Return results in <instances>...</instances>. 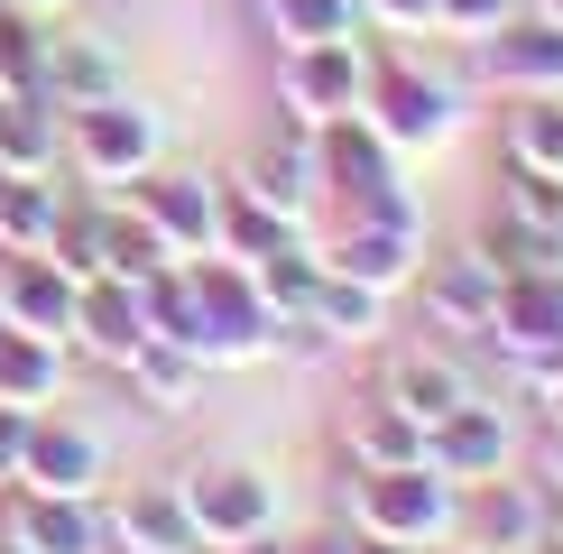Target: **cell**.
Returning a JSON list of instances; mask_svg holds the SVG:
<instances>
[{
	"mask_svg": "<svg viewBox=\"0 0 563 554\" xmlns=\"http://www.w3.org/2000/svg\"><path fill=\"white\" fill-rule=\"evenodd\" d=\"M351 527L407 545V554L453 545L462 536V490L434 472V462H388V472H361V490H351Z\"/></svg>",
	"mask_w": 563,
	"mask_h": 554,
	"instance_id": "obj_1",
	"label": "cell"
},
{
	"mask_svg": "<svg viewBox=\"0 0 563 554\" xmlns=\"http://www.w3.org/2000/svg\"><path fill=\"white\" fill-rule=\"evenodd\" d=\"M361 121L388 138L397 157H426V148H443V138H453V84H434L426 65H407V56H369V92H361Z\"/></svg>",
	"mask_w": 563,
	"mask_h": 554,
	"instance_id": "obj_2",
	"label": "cell"
},
{
	"mask_svg": "<svg viewBox=\"0 0 563 554\" xmlns=\"http://www.w3.org/2000/svg\"><path fill=\"white\" fill-rule=\"evenodd\" d=\"M472 65H481V84L499 92V102H527V92H563V29L554 19H499L489 37H472Z\"/></svg>",
	"mask_w": 563,
	"mask_h": 554,
	"instance_id": "obj_3",
	"label": "cell"
},
{
	"mask_svg": "<svg viewBox=\"0 0 563 554\" xmlns=\"http://www.w3.org/2000/svg\"><path fill=\"white\" fill-rule=\"evenodd\" d=\"M130 213L167 241V259L222 250V185H203V176H130Z\"/></svg>",
	"mask_w": 563,
	"mask_h": 554,
	"instance_id": "obj_4",
	"label": "cell"
},
{
	"mask_svg": "<svg viewBox=\"0 0 563 554\" xmlns=\"http://www.w3.org/2000/svg\"><path fill=\"white\" fill-rule=\"evenodd\" d=\"M361 92H369V56H361V37L287 46V111H296L305 130H323V121H342V111H361Z\"/></svg>",
	"mask_w": 563,
	"mask_h": 554,
	"instance_id": "obj_5",
	"label": "cell"
},
{
	"mask_svg": "<svg viewBox=\"0 0 563 554\" xmlns=\"http://www.w3.org/2000/svg\"><path fill=\"white\" fill-rule=\"evenodd\" d=\"M508 444H518V434H508V407L499 398H462L453 416H434V425H426V462L453 480V490L499 480L508 472Z\"/></svg>",
	"mask_w": 563,
	"mask_h": 554,
	"instance_id": "obj_6",
	"label": "cell"
},
{
	"mask_svg": "<svg viewBox=\"0 0 563 554\" xmlns=\"http://www.w3.org/2000/svg\"><path fill=\"white\" fill-rule=\"evenodd\" d=\"M185 518H195L203 545H250L277 527V490L260 472H241V462H213V472L185 480Z\"/></svg>",
	"mask_w": 563,
	"mask_h": 554,
	"instance_id": "obj_7",
	"label": "cell"
},
{
	"mask_svg": "<svg viewBox=\"0 0 563 554\" xmlns=\"http://www.w3.org/2000/svg\"><path fill=\"white\" fill-rule=\"evenodd\" d=\"M481 342H489L499 361H536V352H554V342H563V277H554V268H518V277H499V306H489Z\"/></svg>",
	"mask_w": 563,
	"mask_h": 554,
	"instance_id": "obj_8",
	"label": "cell"
},
{
	"mask_svg": "<svg viewBox=\"0 0 563 554\" xmlns=\"http://www.w3.org/2000/svg\"><path fill=\"white\" fill-rule=\"evenodd\" d=\"M323 268L351 277V287H369V296H397V287H416V268H426V231L351 213V222H342V241L323 250Z\"/></svg>",
	"mask_w": 563,
	"mask_h": 554,
	"instance_id": "obj_9",
	"label": "cell"
},
{
	"mask_svg": "<svg viewBox=\"0 0 563 554\" xmlns=\"http://www.w3.org/2000/svg\"><path fill=\"white\" fill-rule=\"evenodd\" d=\"M75 157H84L102 185H130V176L157 167V121H148L139 102H121V92H102V102L75 111Z\"/></svg>",
	"mask_w": 563,
	"mask_h": 554,
	"instance_id": "obj_10",
	"label": "cell"
},
{
	"mask_svg": "<svg viewBox=\"0 0 563 554\" xmlns=\"http://www.w3.org/2000/svg\"><path fill=\"white\" fill-rule=\"evenodd\" d=\"M462 527H472L481 554H536L554 536V499L536 490V480H481V490H462Z\"/></svg>",
	"mask_w": 563,
	"mask_h": 554,
	"instance_id": "obj_11",
	"label": "cell"
},
{
	"mask_svg": "<svg viewBox=\"0 0 563 554\" xmlns=\"http://www.w3.org/2000/svg\"><path fill=\"white\" fill-rule=\"evenodd\" d=\"M416 296H426V323L434 333H481L489 306H499V268L481 259V250H453V259H426L416 268Z\"/></svg>",
	"mask_w": 563,
	"mask_h": 554,
	"instance_id": "obj_12",
	"label": "cell"
},
{
	"mask_svg": "<svg viewBox=\"0 0 563 554\" xmlns=\"http://www.w3.org/2000/svg\"><path fill=\"white\" fill-rule=\"evenodd\" d=\"M314 176L333 185V195L369 203V195H388V185H397V148L361 121V111H342V121H323V130H314Z\"/></svg>",
	"mask_w": 563,
	"mask_h": 554,
	"instance_id": "obj_13",
	"label": "cell"
},
{
	"mask_svg": "<svg viewBox=\"0 0 563 554\" xmlns=\"http://www.w3.org/2000/svg\"><path fill=\"white\" fill-rule=\"evenodd\" d=\"M379 398H397L416 425H434V416H453L462 398H481V388L443 342H407V352H388V369H379Z\"/></svg>",
	"mask_w": 563,
	"mask_h": 554,
	"instance_id": "obj_14",
	"label": "cell"
},
{
	"mask_svg": "<svg viewBox=\"0 0 563 554\" xmlns=\"http://www.w3.org/2000/svg\"><path fill=\"white\" fill-rule=\"evenodd\" d=\"M75 333H84V352L130 361L139 342H148V306H139V277H84V287H75Z\"/></svg>",
	"mask_w": 563,
	"mask_h": 554,
	"instance_id": "obj_15",
	"label": "cell"
},
{
	"mask_svg": "<svg viewBox=\"0 0 563 554\" xmlns=\"http://www.w3.org/2000/svg\"><path fill=\"white\" fill-rule=\"evenodd\" d=\"M314 185H323V176H314V130H305V121H296L287 138H260L250 167H241V195H260L268 213H287V222L314 203Z\"/></svg>",
	"mask_w": 563,
	"mask_h": 554,
	"instance_id": "obj_16",
	"label": "cell"
},
{
	"mask_svg": "<svg viewBox=\"0 0 563 554\" xmlns=\"http://www.w3.org/2000/svg\"><path fill=\"white\" fill-rule=\"evenodd\" d=\"M75 287L84 277H65L56 259H19L10 277H0V323H10V333H75Z\"/></svg>",
	"mask_w": 563,
	"mask_h": 554,
	"instance_id": "obj_17",
	"label": "cell"
},
{
	"mask_svg": "<svg viewBox=\"0 0 563 554\" xmlns=\"http://www.w3.org/2000/svg\"><path fill=\"white\" fill-rule=\"evenodd\" d=\"M379 314H388V296H369V287H351V277L323 268L287 333H305V342H369V333H379Z\"/></svg>",
	"mask_w": 563,
	"mask_h": 554,
	"instance_id": "obj_18",
	"label": "cell"
},
{
	"mask_svg": "<svg viewBox=\"0 0 563 554\" xmlns=\"http://www.w3.org/2000/svg\"><path fill=\"white\" fill-rule=\"evenodd\" d=\"M342 444H351L361 472H388V462H426V425H416L397 398H361L342 416Z\"/></svg>",
	"mask_w": 563,
	"mask_h": 554,
	"instance_id": "obj_19",
	"label": "cell"
},
{
	"mask_svg": "<svg viewBox=\"0 0 563 554\" xmlns=\"http://www.w3.org/2000/svg\"><path fill=\"white\" fill-rule=\"evenodd\" d=\"M111 536H121V554H203L195 518H185V490H130Z\"/></svg>",
	"mask_w": 563,
	"mask_h": 554,
	"instance_id": "obj_20",
	"label": "cell"
},
{
	"mask_svg": "<svg viewBox=\"0 0 563 554\" xmlns=\"http://www.w3.org/2000/svg\"><path fill=\"white\" fill-rule=\"evenodd\" d=\"M499 157H508V167H527V176H554V185H563V92H527V102H508Z\"/></svg>",
	"mask_w": 563,
	"mask_h": 554,
	"instance_id": "obj_21",
	"label": "cell"
},
{
	"mask_svg": "<svg viewBox=\"0 0 563 554\" xmlns=\"http://www.w3.org/2000/svg\"><path fill=\"white\" fill-rule=\"evenodd\" d=\"M19 472L37 480V490H56V499H84L92 480H102V444L75 425H29V462Z\"/></svg>",
	"mask_w": 563,
	"mask_h": 554,
	"instance_id": "obj_22",
	"label": "cell"
},
{
	"mask_svg": "<svg viewBox=\"0 0 563 554\" xmlns=\"http://www.w3.org/2000/svg\"><path fill=\"white\" fill-rule=\"evenodd\" d=\"M121 369H130V388H139V398H148L157 416H176V407L203 388V352H185V342H167V333H148Z\"/></svg>",
	"mask_w": 563,
	"mask_h": 554,
	"instance_id": "obj_23",
	"label": "cell"
},
{
	"mask_svg": "<svg viewBox=\"0 0 563 554\" xmlns=\"http://www.w3.org/2000/svg\"><path fill=\"white\" fill-rule=\"evenodd\" d=\"M19 545L29 554H102V527L84 518V499L37 490V499H19Z\"/></svg>",
	"mask_w": 563,
	"mask_h": 554,
	"instance_id": "obj_24",
	"label": "cell"
},
{
	"mask_svg": "<svg viewBox=\"0 0 563 554\" xmlns=\"http://www.w3.org/2000/svg\"><path fill=\"white\" fill-rule=\"evenodd\" d=\"M56 342L46 333H10V323H0V407H46L56 398Z\"/></svg>",
	"mask_w": 563,
	"mask_h": 554,
	"instance_id": "obj_25",
	"label": "cell"
},
{
	"mask_svg": "<svg viewBox=\"0 0 563 554\" xmlns=\"http://www.w3.org/2000/svg\"><path fill=\"white\" fill-rule=\"evenodd\" d=\"M56 157V121H46V92H0V167L37 176Z\"/></svg>",
	"mask_w": 563,
	"mask_h": 554,
	"instance_id": "obj_26",
	"label": "cell"
},
{
	"mask_svg": "<svg viewBox=\"0 0 563 554\" xmlns=\"http://www.w3.org/2000/svg\"><path fill=\"white\" fill-rule=\"evenodd\" d=\"M111 92V46L92 37H46V102H102Z\"/></svg>",
	"mask_w": 563,
	"mask_h": 554,
	"instance_id": "obj_27",
	"label": "cell"
},
{
	"mask_svg": "<svg viewBox=\"0 0 563 554\" xmlns=\"http://www.w3.org/2000/svg\"><path fill=\"white\" fill-rule=\"evenodd\" d=\"M287 241H296L287 213H268V203L241 195V185L222 195V250H231V259H268V250H287Z\"/></svg>",
	"mask_w": 563,
	"mask_h": 554,
	"instance_id": "obj_28",
	"label": "cell"
},
{
	"mask_svg": "<svg viewBox=\"0 0 563 554\" xmlns=\"http://www.w3.org/2000/svg\"><path fill=\"white\" fill-rule=\"evenodd\" d=\"M92 241H102V277H148V268H167V241H157L139 213H92Z\"/></svg>",
	"mask_w": 563,
	"mask_h": 554,
	"instance_id": "obj_29",
	"label": "cell"
},
{
	"mask_svg": "<svg viewBox=\"0 0 563 554\" xmlns=\"http://www.w3.org/2000/svg\"><path fill=\"white\" fill-rule=\"evenodd\" d=\"M277 37L287 46H314V37H361V0H268Z\"/></svg>",
	"mask_w": 563,
	"mask_h": 554,
	"instance_id": "obj_30",
	"label": "cell"
},
{
	"mask_svg": "<svg viewBox=\"0 0 563 554\" xmlns=\"http://www.w3.org/2000/svg\"><path fill=\"white\" fill-rule=\"evenodd\" d=\"M46 231H56V203H46V185H29V176L0 167V241H10V250H46Z\"/></svg>",
	"mask_w": 563,
	"mask_h": 554,
	"instance_id": "obj_31",
	"label": "cell"
},
{
	"mask_svg": "<svg viewBox=\"0 0 563 554\" xmlns=\"http://www.w3.org/2000/svg\"><path fill=\"white\" fill-rule=\"evenodd\" d=\"M499 19H518V0H434V29L453 37H489Z\"/></svg>",
	"mask_w": 563,
	"mask_h": 554,
	"instance_id": "obj_32",
	"label": "cell"
},
{
	"mask_svg": "<svg viewBox=\"0 0 563 554\" xmlns=\"http://www.w3.org/2000/svg\"><path fill=\"white\" fill-rule=\"evenodd\" d=\"M361 19H379V29H397V37H426L434 0H361Z\"/></svg>",
	"mask_w": 563,
	"mask_h": 554,
	"instance_id": "obj_33",
	"label": "cell"
},
{
	"mask_svg": "<svg viewBox=\"0 0 563 554\" xmlns=\"http://www.w3.org/2000/svg\"><path fill=\"white\" fill-rule=\"evenodd\" d=\"M545 480H554V490H563V434H554V444H545Z\"/></svg>",
	"mask_w": 563,
	"mask_h": 554,
	"instance_id": "obj_34",
	"label": "cell"
},
{
	"mask_svg": "<svg viewBox=\"0 0 563 554\" xmlns=\"http://www.w3.org/2000/svg\"><path fill=\"white\" fill-rule=\"evenodd\" d=\"M222 554H287V545H268V536H250V545H222Z\"/></svg>",
	"mask_w": 563,
	"mask_h": 554,
	"instance_id": "obj_35",
	"label": "cell"
},
{
	"mask_svg": "<svg viewBox=\"0 0 563 554\" xmlns=\"http://www.w3.org/2000/svg\"><path fill=\"white\" fill-rule=\"evenodd\" d=\"M527 10H536V19H554V29H563V0H527Z\"/></svg>",
	"mask_w": 563,
	"mask_h": 554,
	"instance_id": "obj_36",
	"label": "cell"
},
{
	"mask_svg": "<svg viewBox=\"0 0 563 554\" xmlns=\"http://www.w3.org/2000/svg\"><path fill=\"white\" fill-rule=\"evenodd\" d=\"M545 425H554V434H563V388H554V398H545Z\"/></svg>",
	"mask_w": 563,
	"mask_h": 554,
	"instance_id": "obj_37",
	"label": "cell"
},
{
	"mask_svg": "<svg viewBox=\"0 0 563 554\" xmlns=\"http://www.w3.org/2000/svg\"><path fill=\"white\" fill-rule=\"evenodd\" d=\"M0 554H29V545H19V536H0Z\"/></svg>",
	"mask_w": 563,
	"mask_h": 554,
	"instance_id": "obj_38",
	"label": "cell"
},
{
	"mask_svg": "<svg viewBox=\"0 0 563 554\" xmlns=\"http://www.w3.org/2000/svg\"><path fill=\"white\" fill-rule=\"evenodd\" d=\"M426 554H453V545H426ZM462 554H481V545H462Z\"/></svg>",
	"mask_w": 563,
	"mask_h": 554,
	"instance_id": "obj_39",
	"label": "cell"
},
{
	"mask_svg": "<svg viewBox=\"0 0 563 554\" xmlns=\"http://www.w3.org/2000/svg\"><path fill=\"white\" fill-rule=\"evenodd\" d=\"M37 10H46V0H37Z\"/></svg>",
	"mask_w": 563,
	"mask_h": 554,
	"instance_id": "obj_40",
	"label": "cell"
}]
</instances>
